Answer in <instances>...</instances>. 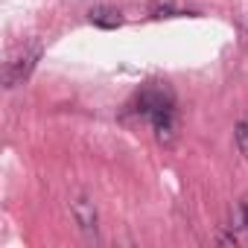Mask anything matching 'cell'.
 Segmentation results:
<instances>
[{
    "mask_svg": "<svg viewBox=\"0 0 248 248\" xmlns=\"http://www.w3.org/2000/svg\"><path fill=\"white\" fill-rule=\"evenodd\" d=\"M38 59H41V47H38V44H30V47L18 50V53L3 64V88L12 91V88H18L24 79H30V73L35 70Z\"/></svg>",
    "mask_w": 248,
    "mask_h": 248,
    "instance_id": "6da1fadb",
    "label": "cell"
},
{
    "mask_svg": "<svg viewBox=\"0 0 248 248\" xmlns=\"http://www.w3.org/2000/svg\"><path fill=\"white\" fill-rule=\"evenodd\" d=\"M70 213H73V222H76V228L85 233V239H96V233H99V213H96V204H93V199L91 196H85V193H79V196H73L70 199Z\"/></svg>",
    "mask_w": 248,
    "mask_h": 248,
    "instance_id": "7a4b0ae2",
    "label": "cell"
},
{
    "mask_svg": "<svg viewBox=\"0 0 248 248\" xmlns=\"http://www.w3.org/2000/svg\"><path fill=\"white\" fill-rule=\"evenodd\" d=\"M149 120H152L155 138H158L161 143H170V140L175 138V105H172V102H170V105H161L158 111H152Z\"/></svg>",
    "mask_w": 248,
    "mask_h": 248,
    "instance_id": "3957f363",
    "label": "cell"
},
{
    "mask_svg": "<svg viewBox=\"0 0 248 248\" xmlns=\"http://www.w3.org/2000/svg\"><path fill=\"white\" fill-rule=\"evenodd\" d=\"M91 24L102 27V30H117L123 24V15L111 6H96V9H91Z\"/></svg>",
    "mask_w": 248,
    "mask_h": 248,
    "instance_id": "277c9868",
    "label": "cell"
},
{
    "mask_svg": "<svg viewBox=\"0 0 248 248\" xmlns=\"http://www.w3.org/2000/svg\"><path fill=\"white\" fill-rule=\"evenodd\" d=\"M233 143H236L239 155L248 161V120H236V126H233Z\"/></svg>",
    "mask_w": 248,
    "mask_h": 248,
    "instance_id": "5b68a950",
    "label": "cell"
},
{
    "mask_svg": "<svg viewBox=\"0 0 248 248\" xmlns=\"http://www.w3.org/2000/svg\"><path fill=\"white\" fill-rule=\"evenodd\" d=\"M236 228L248 231V202H239V207H236Z\"/></svg>",
    "mask_w": 248,
    "mask_h": 248,
    "instance_id": "8992f818",
    "label": "cell"
}]
</instances>
